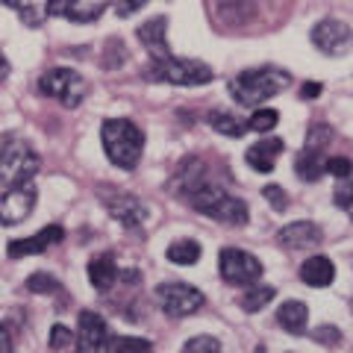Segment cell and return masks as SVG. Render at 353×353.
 Masks as SVG:
<instances>
[{"label":"cell","mask_w":353,"mask_h":353,"mask_svg":"<svg viewBox=\"0 0 353 353\" xmlns=\"http://www.w3.org/2000/svg\"><path fill=\"white\" fill-rule=\"evenodd\" d=\"M171 192L176 197H183L192 209H197L206 218H215L227 227H245L250 221V209L241 197L230 194L224 185H218L209 176V165L201 162L197 157L185 159L180 165V171L171 180Z\"/></svg>","instance_id":"cell-1"},{"label":"cell","mask_w":353,"mask_h":353,"mask_svg":"<svg viewBox=\"0 0 353 353\" xmlns=\"http://www.w3.org/2000/svg\"><path fill=\"white\" fill-rule=\"evenodd\" d=\"M292 85V74L283 68H250L230 80V94L239 106H259Z\"/></svg>","instance_id":"cell-2"},{"label":"cell","mask_w":353,"mask_h":353,"mask_svg":"<svg viewBox=\"0 0 353 353\" xmlns=\"http://www.w3.org/2000/svg\"><path fill=\"white\" fill-rule=\"evenodd\" d=\"M101 141L109 162L124 171L136 168L141 162V153H145V132L130 118H106L101 127Z\"/></svg>","instance_id":"cell-3"},{"label":"cell","mask_w":353,"mask_h":353,"mask_svg":"<svg viewBox=\"0 0 353 353\" xmlns=\"http://www.w3.org/2000/svg\"><path fill=\"white\" fill-rule=\"evenodd\" d=\"M148 80L153 83H171V85H206L215 80L212 65L201 59H183V57H162L150 59V68L145 71Z\"/></svg>","instance_id":"cell-4"},{"label":"cell","mask_w":353,"mask_h":353,"mask_svg":"<svg viewBox=\"0 0 353 353\" xmlns=\"http://www.w3.org/2000/svg\"><path fill=\"white\" fill-rule=\"evenodd\" d=\"M39 153L32 150L27 141L21 139H9L3 141V148H0V183L6 185V189H12V185H27L32 176L39 174Z\"/></svg>","instance_id":"cell-5"},{"label":"cell","mask_w":353,"mask_h":353,"mask_svg":"<svg viewBox=\"0 0 353 353\" xmlns=\"http://www.w3.org/2000/svg\"><path fill=\"white\" fill-rule=\"evenodd\" d=\"M39 92L44 97L59 101L65 109H77L85 101L88 83H85V77L74 68H50L39 77Z\"/></svg>","instance_id":"cell-6"},{"label":"cell","mask_w":353,"mask_h":353,"mask_svg":"<svg viewBox=\"0 0 353 353\" xmlns=\"http://www.w3.org/2000/svg\"><path fill=\"white\" fill-rule=\"evenodd\" d=\"M218 271L230 285H250L262 280L265 265L241 248H224L218 253Z\"/></svg>","instance_id":"cell-7"},{"label":"cell","mask_w":353,"mask_h":353,"mask_svg":"<svg viewBox=\"0 0 353 353\" xmlns=\"http://www.w3.org/2000/svg\"><path fill=\"white\" fill-rule=\"evenodd\" d=\"M157 301L165 315L171 318H189L206 303L201 289H194L189 283H159L157 285Z\"/></svg>","instance_id":"cell-8"},{"label":"cell","mask_w":353,"mask_h":353,"mask_svg":"<svg viewBox=\"0 0 353 353\" xmlns=\"http://www.w3.org/2000/svg\"><path fill=\"white\" fill-rule=\"evenodd\" d=\"M101 201L106 206V212L127 230H139L148 221V206L141 203L136 194H127V192L115 189V192H101Z\"/></svg>","instance_id":"cell-9"},{"label":"cell","mask_w":353,"mask_h":353,"mask_svg":"<svg viewBox=\"0 0 353 353\" xmlns=\"http://www.w3.org/2000/svg\"><path fill=\"white\" fill-rule=\"evenodd\" d=\"M36 201H39V194L30 183L6 189L3 194H0V224L15 227V224H21V221H27L32 215V209H36Z\"/></svg>","instance_id":"cell-10"},{"label":"cell","mask_w":353,"mask_h":353,"mask_svg":"<svg viewBox=\"0 0 353 353\" xmlns=\"http://www.w3.org/2000/svg\"><path fill=\"white\" fill-rule=\"evenodd\" d=\"M350 27L339 18H324L312 27V44L327 57H345L350 50Z\"/></svg>","instance_id":"cell-11"},{"label":"cell","mask_w":353,"mask_h":353,"mask_svg":"<svg viewBox=\"0 0 353 353\" xmlns=\"http://www.w3.org/2000/svg\"><path fill=\"white\" fill-rule=\"evenodd\" d=\"M109 324L101 312H80L77 321V347L80 350H106L109 347Z\"/></svg>","instance_id":"cell-12"},{"label":"cell","mask_w":353,"mask_h":353,"mask_svg":"<svg viewBox=\"0 0 353 353\" xmlns=\"http://www.w3.org/2000/svg\"><path fill=\"white\" fill-rule=\"evenodd\" d=\"M65 239V230L59 224H50V227H44L39 230L36 236H30V239H18V241H9V259H24V256H36V253H44L48 248L53 245H59V241Z\"/></svg>","instance_id":"cell-13"},{"label":"cell","mask_w":353,"mask_h":353,"mask_svg":"<svg viewBox=\"0 0 353 353\" xmlns=\"http://www.w3.org/2000/svg\"><path fill=\"white\" fill-rule=\"evenodd\" d=\"M321 227L312 221H292L277 233V241L285 250H312L321 245Z\"/></svg>","instance_id":"cell-14"},{"label":"cell","mask_w":353,"mask_h":353,"mask_svg":"<svg viewBox=\"0 0 353 353\" xmlns=\"http://www.w3.org/2000/svg\"><path fill=\"white\" fill-rule=\"evenodd\" d=\"M136 36L141 41V48H145L150 53V59H162V57H171V48H168V18L165 15H157L145 21Z\"/></svg>","instance_id":"cell-15"},{"label":"cell","mask_w":353,"mask_h":353,"mask_svg":"<svg viewBox=\"0 0 353 353\" xmlns=\"http://www.w3.org/2000/svg\"><path fill=\"white\" fill-rule=\"evenodd\" d=\"M285 150V141L283 139H262L256 141V145H250L248 153H245V159L253 171H259V174H271L274 171V165H277V157Z\"/></svg>","instance_id":"cell-16"},{"label":"cell","mask_w":353,"mask_h":353,"mask_svg":"<svg viewBox=\"0 0 353 353\" xmlns=\"http://www.w3.org/2000/svg\"><path fill=\"white\" fill-rule=\"evenodd\" d=\"M301 280L306 283V285H312V289H327L330 283L336 280V262L330 259V256H309V259H303V265H301Z\"/></svg>","instance_id":"cell-17"},{"label":"cell","mask_w":353,"mask_h":353,"mask_svg":"<svg viewBox=\"0 0 353 353\" xmlns=\"http://www.w3.org/2000/svg\"><path fill=\"white\" fill-rule=\"evenodd\" d=\"M324 162H327V150L306 145V148L294 157V174L301 176L303 183H318V180H321V176L327 174V171H324Z\"/></svg>","instance_id":"cell-18"},{"label":"cell","mask_w":353,"mask_h":353,"mask_svg":"<svg viewBox=\"0 0 353 353\" xmlns=\"http://www.w3.org/2000/svg\"><path fill=\"white\" fill-rule=\"evenodd\" d=\"M118 280V265L112 253H101L88 262V283L94 285L97 292H109Z\"/></svg>","instance_id":"cell-19"},{"label":"cell","mask_w":353,"mask_h":353,"mask_svg":"<svg viewBox=\"0 0 353 353\" xmlns=\"http://www.w3.org/2000/svg\"><path fill=\"white\" fill-rule=\"evenodd\" d=\"M277 321L285 333L292 336H303L306 324H309V309L301 301H283V306L277 309Z\"/></svg>","instance_id":"cell-20"},{"label":"cell","mask_w":353,"mask_h":353,"mask_svg":"<svg viewBox=\"0 0 353 353\" xmlns=\"http://www.w3.org/2000/svg\"><path fill=\"white\" fill-rule=\"evenodd\" d=\"M206 124L227 139H241L248 132V121H241L236 112H227V109H212L206 115Z\"/></svg>","instance_id":"cell-21"},{"label":"cell","mask_w":353,"mask_h":353,"mask_svg":"<svg viewBox=\"0 0 353 353\" xmlns=\"http://www.w3.org/2000/svg\"><path fill=\"white\" fill-rule=\"evenodd\" d=\"M106 12V0H68L65 18L74 24H92Z\"/></svg>","instance_id":"cell-22"},{"label":"cell","mask_w":353,"mask_h":353,"mask_svg":"<svg viewBox=\"0 0 353 353\" xmlns=\"http://www.w3.org/2000/svg\"><path fill=\"white\" fill-rule=\"evenodd\" d=\"M218 15L227 24H248L256 15V0H218Z\"/></svg>","instance_id":"cell-23"},{"label":"cell","mask_w":353,"mask_h":353,"mask_svg":"<svg viewBox=\"0 0 353 353\" xmlns=\"http://www.w3.org/2000/svg\"><path fill=\"white\" fill-rule=\"evenodd\" d=\"M274 297H277V289H274V285H265V283H250L248 285V292L241 294V309H245V312H262L265 306H268Z\"/></svg>","instance_id":"cell-24"},{"label":"cell","mask_w":353,"mask_h":353,"mask_svg":"<svg viewBox=\"0 0 353 353\" xmlns=\"http://www.w3.org/2000/svg\"><path fill=\"white\" fill-rule=\"evenodd\" d=\"M165 259L171 265H194L201 259V245L194 239H176L174 245L165 250Z\"/></svg>","instance_id":"cell-25"},{"label":"cell","mask_w":353,"mask_h":353,"mask_svg":"<svg viewBox=\"0 0 353 353\" xmlns=\"http://www.w3.org/2000/svg\"><path fill=\"white\" fill-rule=\"evenodd\" d=\"M59 289H62L59 280L53 277V274H48V271H36V274H30L27 277V292H32V294H53Z\"/></svg>","instance_id":"cell-26"},{"label":"cell","mask_w":353,"mask_h":353,"mask_svg":"<svg viewBox=\"0 0 353 353\" xmlns=\"http://www.w3.org/2000/svg\"><path fill=\"white\" fill-rule=\"evenodd\" d=\"M277 124H280L277 109H256V112L248 118V130H253V132H271Z\"/></svg>","instance_id":"cell-27"},{"label":"cell","mask_w":353,"mask_h":353,"mask_svg":"<svg viewBox=\"0 0 353 353\" xmlns=\"http://www.w3.org/2000/svg\"><path fill=\"white\" fill-rule=\"evenodd\" d=\"M48 345H50L53 350H68V347H77V333H74L71 327H65V324H53Z\"/></svg>","instance_id":"cell-28"},{"label":"cell","mask_w":353,"mask_h":353,"mask_svg":"<svg viewBox=\"0 0 353 353\" xmlns=\"http://www.w3.org/2000/svg\"><path fill=\"white\" fill-rule=\"evenodd\" d=\"M3 6L9 9H15V12L21 15V21H24L27 27H39V15L32 12V6H30V0H0Z\"/></svg>","instance_id":"cell-29"},{"label":"cell","mask_w":353,"mask_h":353,"mask_svg":"<svg viewBox=\"0 0 353 353\" xmlns=\"http://www.w3.org/2000/svg\"><path fill=\"white\" fill-rule=\"evenodd\" d=\"M306 145L327 150L330 145H333V130H330V127H309V132H306Z\"/></svg>","instance_id":"cell-30"},{"label":"cell","mask_w":353,"mask_h":353,"mask_svg":"<svg viewBox=\"0 0 353 353\" xmlns=\"http://www.w3.org/2000/svg\"><path fill=\"white\" fill-rule=\"evenodd\" d=\"M350 168H353V162H350L347 157H327V162H324V171H330L333 176H339V180H347Z\"/></svg>","instance_id":"cell-31"},{"label":"cell","mask_w":353,"mask_h":353,"mask_svg":"<svg viewBox=\"0 0 353 353\" xmlns=\"http://www.w3.org/2000/svg\"><path fill=\"white\" fill-rule=\"evenodd\" d=\"M183 350H185V353H194V350H206V353H212V350H221V341H218V339H212V336H194V339L185 341Z\"/></svg>","instance_id":"cell-32"},{"label":"cell","mask_w":353,"mask_h":353,"mask_svg":"<svg viewBox=\"0 0 353 353\" xmlns=\"http://www.w3.org/2000/svg\"><path fill=\"white\" fill-rule=\"evenodd\" d=\"M118 347L150 350V347H153V341H148V339H132V336H112V339H109V347H106V350H118Z\"/></svg>","instance_id":"cell-33"},{"label":"cell","mask_w":353,"mask_h":353,"mask_svg":"<svg viewBox=\"0 0 353 353\" xmlns=\"http://www.w3.org/2000/svg\"><path fill=\"white\" fill-rule=\"evenodd\" d=\"M262 194H265V201H268L274 209H277V212H283V209H289V194H285L283 189H280V185H265V189H262Z\"/></svg>","instance_id":"cell-34"},{"label":"cell","mask_w":353,"mask_h":353,"mask_svg":"<svg viewBox=\"0 0 353 353\" xmlns=\"http://www.w3.org/2000/svg\"><path fill=\"white\" fill-rule=\"evenodd\" d=\"M112 6H115L118 18H130V15H136L139 9H145L148 0H112Z\"/></svg>","instance_id":"cell-35"},{"label":"cell","mask_w":353,"mask_h":353,"mask_svg":"<svg viewBox=\"0 0 353 353\" xmlns=\"http://www.w3.org/2000/svg\"><path fill=\"white\" fill-rule=\"evenodd\" d=\"M65 9H68V0H48L44 3V12L50 18H65Z\"/></svg>","instance_id":"cell-36"},{"label":"cell","mask_w":353,"mask_h":353,"mask_svg":"<svg viewBox=\"0 0 353 353\" xmlns=\"http://www.w3.org/2000/svg\"><path fill=\"white\" fill-rule=\"evenodd\" d=\"M350 185L345 183V180H341V185H339V192H336V203L341 206V209H345V212H347V209H350Z\"/></svg>","instance_id":"cell-37"},{"label":"cell","mask_w":353,"mask_h":353,"mask_svg":"<svg viewBox=\"0 0 353 353\" xmlns=\"http://www.w3.org/2000/svg\"><path fill=\"white\" fill-rule=\"evenodd\" d=\"M12 347H15L12 333H9V327H6V324H0V353H9Z\"/></svg>","instance_id":"cell-38"},{"label":"cell","mask_w":353,"mask_h":353,"mask_svg":"<svg viewBox=\"0 0 353 353\" xmlns=\"http://www.w3.org/2000/svg\"><path fill=\"white\" fill-rule=\"evenodd\" d=\"M321 330H324V333H315L318 341H324V345H327V341H333V345H339V341H341L339 327H321Z\"/></svg>","instance_id":"cell-39"},{"label":"cell","mask_w":353,"mask_h":353,"mask_svg":"<svg viewBox=\"0 0 353 353\" xmlns=\"http://www.w3.org/2000/svg\"><path fill=\"white\" fill-rule=\"evenodd\" d=\"M318 94H321V83H306V85H303V94H301V97H303V101H315Z\"/></svg>","instance_id":"cell-40"},{"label":"cell","mask_w":353,"mask_h":353,"mask_svg":"<svg viewBox=\"0 0 353 353\" xmlns=\"http://www.w3.org/2000/svg\"><path fill=\"white\" fill-rule=\"evenodd\" d=\"M6 77H9V59L3 57V53H0V83H3Z\"/></svg>","instance_id":"cell-41"}]
</instances>
